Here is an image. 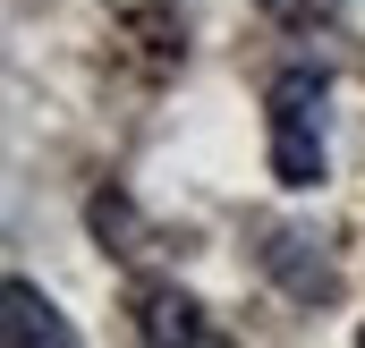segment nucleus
Masks as SVG:
<instances>
[{
  "mask_svg": "<svg viewBox=\"0 0 365 348\" xmlns=\"http://www.w3.org/2000/svg\"><path fill=\"white\" fill-rule=\"evenodd\" d=\"M323 102L331 86L314 68H280L264 111H272V178L280 187H323Z\"/></svg>",
  "mask_w": 365,
  "mask_h": 348,
  "instance_id": "f257e3e1",
  "label": "nucleus"
},
{
  "mask_svg": "<svg viewBox=\"0 0 365 348\" xmlns=\"http://www.w3.org/2000/svg\"><path fill=\"white\" fill-rule=\"evenodd\" d=\"M0 306H9V314H0V340H9V348H68V340H77V332L60 323V306H51L34 280H9Z\"/></svg>",
  "mask_w": 365,
  "mask_h": 348,
  "instance_id": "f03ea898",
  "label": "nucleus"
},
{
  "mask_svg": "<svg viewBox=\"0 0 365 348\" xmlns=\"http://www.w3.org/2000/svg\"><path fill=\"white\" fill-rule=\"evenodd\" d=\"M145 340H221V332H212V323H204L187 297L153 289V297H145Z\"/></svg>",
  "mask_w": 365,
  "mask_h": 348,
  "instance_id": "7ed1b4c3",
  "label": "nucleus"
},
{
  "mask_svg": "<svg viewBox=\"0 0 365 348\" xmlns=\"http://www.w3.org/2000/svg\"><path fill=\"white\" fill-rule=\"evenodd\" d=\"M264 9H272L280 26H323V17H331L340 0H264Z\"/></svg>",
  "mask_w": 365,
  "mask_h": 348,
  "instance_id": "20e7f679",
  "label": "nucleus"
}]
</instances>
